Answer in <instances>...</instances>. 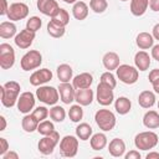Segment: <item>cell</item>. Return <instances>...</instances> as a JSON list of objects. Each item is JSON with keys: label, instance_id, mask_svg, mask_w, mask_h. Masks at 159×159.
Returning <instances> with one entry per match:
<instances>
[{"label": "cell", "instance_id": "d4e9b609", "mask_svg": "<svg viewBox=\"0 0 159 159\" xmlns=\"http://www.w3.org/2000/svg\"><path fill=\"white\" fill-rule=\"evenodd\" d=\"M143 124L148 129L159 128V113L157 111H148L143 117Z\"/></svg>", "mask_w": 159, "mask_h": 159}, {"label": "cell", "instance_id": "7dc6e473", "mask_svg": "<svg viewBox=\"0 0 159 159\" xmlns=\"http://www.w3.org/2000/svg\"><path fill=\"white\" fill-rule=\"evenodd\" d=\"M1 2V10H0V15H7V10H9V5L6 0H0Z\"/></svg>", "mask_w": 159, "mask_h": 159}, {"label": "cell", "instance_id": "d590c367", "mask_svg": "<svg viewBox=\"0 0 159 159\" xmlns=\"http://www.w3.org/2000/svg\"><path fill=\"white\" fill-rule=\"evenodd\" d=\"M51 20L66 27V26L68 25V22H70V14L67 12V10H65V9L60 7V10L57 11V14H56L55 16H52V17H51Z\"/></svg>", "mask_w": 159, "mask_h": 159}, {"label": "cell", "instance_id": "ffe728a7", "mask_svg": "<svg viewBox=\"0 0 159 159\" xmlns=\"http://www.w3.org/2000/svg\"><path fill=\"white\" fill-rule=\"evenodd\" d=\"M120 60H119V56L113 52V51H109V52H106L102 57V63L104 66V68L107 71H113V70H117V67L120 65L119 63Z\"/></svg>", "mask_w": 159, "mask_h": 159}, {"label": "cell", "instance_id": "4dcf8cb0", "mask_svg": "<svg viewBox=\"0 0 159 159\" xmlns=\"http://www.w3.org/2000/svg\"><path fill=\"white\" fill-rule=\"evenodd\" d=\"M57 77L60 80V82H70L72 80V75H73V70L70 65L67 63H61L57 70Z\"/></svg>", "mask_w": 159, "mask_h": 159}, {"label": "cell", "instance_id": "8d00e7d4", "mask_svg": "<svg viewBox=\"0 0 159 159\" xmlns=\"http://www.w3.org/2000/svg\"><path fill=\"white\" fill-rule=\"evenodd\" d=\"M37 132H39L41 135H48V134H51V133L55 132V125H53V123H52L51 120L45 119V120H42V122L39 123Z\"/></svg>", "mask_w": 159, "mask_h": 159}, {"label": "cell", "instance_id": "3957f363", "mask_svg": "<svg viewBox=\"0 0 159 159\" xmlns=\"http://www.w3.org/2000/svg\"><path fill=\"white\" fill-rule=\"evenodd\" d=\"M94 120L99 129H102L103 132H111L117 123L114 113L109 109H98L94 114Z\"/></svg>", "mask_w": 159, "mask_h": 159}, {"label": "cell", "instance_id": "44dd1931", "mask_svg": "<svg viewBox=\"0 0 159 159\" xmlns=\"http://www.w3.org/2000/svg\"><path fill=\"white\" fill-rule=\"evenodd\" d=\"M134 65L138 71H147L150 66V56L147 51H138L134 56Z\"/></svg>", "mask_w": 159, "mask_h": 159}, {"label": "cell", "instance_id": "f6af8a7d", "mask_svg": "<svg viewBox=\"0 0 159 159\" xmlns=\"http://www.w3.org/2000/svg\"><path fill=\"white\" fill-rule=\"evenodd\" d=\"M1 157H2V159H19V154L16 152H12V150H7Z\"/></svg>", "mask_w": 159, "mask_h": 159}, {"label": "cell", "instance_id": "ba28073f", "mask_svg": "<svg viewBox=\"0 0 159 159\" xmlns=\"http://www.w3.org/2000/svg\"><path fill=\"white\" fill-rule=\"evenodd\" d=\"M58 143H60V134L55 130L53 133H51L48 135H43L40 139L37 148H39L40 153H42L43 155H48V154L53 153V150Z\"/></svg>", "mask_w": 159, "mask_h": 159}, {"label": "cell", "instance_id": "8fae6325", "mask_svg": "<svg viewBox=\"0 0 159 159\" xmlns=\"http://www.w3.org/2000/svg\"><path fill=\"white\" fill-rule=\"evenodd\" d=\"M29 15V6L25 2H12L7 10V19L10 21L24 20Z\"/></svg>", "mask_w": 159, "mask_h": 159}, {"label": "cell", "instance_id": "681fc988", "mask_svg": "<svg viewBox=\"0 0 159 159\" xmlns=\"http://www.w3.org/2000/svg\"><path fill=\"white\" fill-rule=\"evenodd\" d=\"M152 35L154 37V40H158L159 41V24H155L152 29Z\"/></svg>", "mask_w": 159, "mask_h": 159}, {"label": "cell", "instance_id": "d6986e66", "mask_svg": "<svg viewBox=\"0 0 159 159\" xmlns=\"http://www.w3.org/2000/svg\"><path fill=\"white\" fill-rule=\"evenodd\" d=\"M93 82V76L89 72H82L73 77L72 84L76 89L78 88H89Z\"/></svg>", "mask_w": 159, "mask_h": 159}, {"label": "cell", "instance_id": "2e32d148", "mask_svg": "<svg viewBox=\"0 0 159 159\" xmlns=\"http://www.w3.org/2000/svg\"><path fill=\"white\" fill-rule=\"evenodd\" d=\"M37 9L40 10V12H42L46 16H55L57 14V11L60 10V6L57 4L56 0H37L36 2Z\"/></svg>", "mask_w": 159, "mask_h": 159}, {"label": "cell", "instance_id": "11a10c76", "mask_svg": "<svg viewBox=\"0 0 159 159\" xmlns=\"http://www.w3.org/2000/svg\"><path fill=\"white\" fill-rule=\"evenodd\" d=\"M120 1H128V0H120Z\"/></svg>", "mask_w": 159, "mask_h": 159}, {"label": "cell", "instance_id": "836d02e7", "mask_svg": "<svg viewBox=\"0 0 159 159\" xmlns=\"http://www.w3.org/2000/svg\"><path fill=\"white\" fill-rule=\"evenodd\" d=\"M50 118L53 120V122H57V123H61L65 120L66 118V111L63 107L61 106H52V108L50 109Z\"/></svg>", "mask_w": 159, "mask_h": 159}, {"label": "cell", "instance_id": "603a6c76", "mask_svg": "<svg viewBox=\"0 0 159 159\" xmlns=\"http://www.w3.org/2000/svg\"><path fill=\"white\" fill-rule=\"evenodd\" d=\"M138 103L142 108H152L155 104V94L152 91H142L138 96Z\"/></svg>", "mask_w": 159, "mask_h": 159}, {"label": "cell", "instance_id": "484cf974", "mask_svg": "<svg viewBox=\"0 0 159 159\" xmlns=\"http://www.w3.org/2000/svg\"><path fill=\"white\" fill-rule=\"evenodd\" d=\"M39 120L34 117L32 113H27L24 116L22 120H21V125H22V129L26 132V133H32L35 130H37V127H39Z\"/></svg>", "mask_w": 159, "mask_h": 159}, {"label": "cell", "instance_id": "52a82bcc", "mask_svg": "<svg viewBox=\"0 0 159 159\" xmlns=\"http://www.w3.org/2000/svg\"><path fill=\"white\" fill-rule=\"evenodd\" d=\"M60 152L63 157L73 158L78 152V138L77 135H65L60 142Z\"/></svg>", "mask_w": 159, "mask_h": 159}, {"label": "cell", "instance_id": "6da1fadb", "mask_svg": "<svg viewBox=\"0 0 159 159\" xmlns=\"http://www.w3.org/2000/svg\"><path fill=\"white\" fill-rule=\"evenodd\" d=\"M20 84L16 81H9L0 87L1 91V103L6 108H11L17 103L20 94Z\"/></svg>", "mask_w": 159, "mask_h": 159}, {"label": "cell", "instance_id": "74e56055", "mask_svg": "<svg viewBox=\"0 0 159 159\" xmlns=\"http://www.w3.org/2000/svg\"><path fill=\"white\" fill-rule=\"evenodd\" d=\"M89 7L96 14H102L107 10L108 2H107V0H91L89 1Z\"/></svg>", "mask_w": 159, "mask_h": 159}, {"label": "cell", "instance_id": "db71d44e", "mask_svg": "<svg viewBox=\"0 0 159 159\" xmlns=\"http://www.w3.org/2000/svg\"><path fill=\"white\" fill-rule=\"evenodd\" d=\"M158 109H159V101H158Z\"/></svg>", "mask_w": 159, "mask_h": 159}, {"label": "cell", "instance_id": "f1b7e54d", "mask_svg": "<svg viewBox=\"0 0 159 159\" xmlns=\"http://www.w3.org/2000/svg\"><path fill=\"white\" fill-rule=\"evenodd\" d=\"M16 36V25L14 21H2L0 24V37L11 39Z\"/></svg>", "mask_w": 159, "mask_h": 159}, {"label": "cell", "instance_id": "83f0119b", "mask_svg": "<svg viewBox=\"0 0 159 159\" xmlns=\"http://www.w3.org/2000/svg\"><path fill=\"white\" fill-rule=\"evenodd\" d=\"M107 143H108V140H107V137L104 133H96V134H92V137L89 138V144L93 150L104 149Z\"/></svg>", "mask_w": 159, "mask_h": 159}, {"label": "cell", "instance_id": "7bdbcfd3", "mask_svg": "<svg viewBox=\"0 0 159 159\" xmlns=\"http://www.w3.org/2000/svg\"><path fill=\"white\" fill-rule=\"evenodd\" d=\"M9 150V143L5 138H0V155H4Z\"/></svg>", "mask_w": 159, "mask_h": 159}, {"label": "cell", "instance_id": "cb8c5ba5", "mask_svg": "<svg viewBox=\"0 0 159 159\" xmlns=\"http://www.w3.org/2000/svg\"><path fill=\"white\" fill-rule=\"evenodd\" d=\"M72 15L76 20H84L88 16V5L84 1H76L72 6Z\"/></svg>", "mask_w": 159, "mask_h": 159}, {"label": "cell", "instance_id": "4fadbf2b", "mask_svg": "<svg viewBox=\"0 0 159 159\" xmlns=\"http://www.w3.org/2000/svg\"><path fill=\"white\" fill-rule=\"evenodd\" d=\"M35 36H36V32H34L29 29H24L19 34H16V36L14 39V42L17 47L25 50V48H29L32 45V42L35 40Z\"/></svg>", "mask_w": 159, "mask_h": 159}, {"label": "cell", "instance_id": "277c9868", "mask_svg": "<svg viewBox=\"0 0 159 159\" xmlns=\"http://www.w3.org/2000/svg\"><path fill=\"white\" fill-rule=\"evenodd\" d=\"M117 72V77L120 82L125 83V84H134L138 81L139 77V71L135 66H130L127 63L119 65L116 70Z\"/></svg>", "mask_w": 159, "mask_h": 159}, {"label": "cell", "instance_id": "b9f144b4", "mask_svg": "<svg viewBox=\"0 0 159 159\" xmlns=\"http://www.w3.org/2000/svg\"><path fill=\"white\" fill-rule=\"evenodd\" d=\"M148 78H149V82H150L152 86H153L154 92H155V93H159V70H158V68L152 70V71L149 72Z\"/></svg>", "mask_w": 159, "mask_h": 159}, {"label": "cell", "instance_id": "816d5d0a", "mask_svg": "<svg viewBox=\"0 0 159 159\" xmlns=\"http://www.w3.org/2000/svg\"><path fill=\"white\" fill-rule=\"evenodd\" d=\"M0 122H1V127H0V130H5L6 129V119L4 116H0Z\"/></svg>", "mask_w": 159, "mask_h": 159}, {"label": "cell", "instance_id": "f907efd6", "mask_svg": "<svg viewBox=\"0 0 159 159\" xmlns=\"http://www.w3.org/2000/svg\"><path fill=\"white\" fill-rule=\"evenodd\" d=\"M145 158L147 159H159V153L158 152H150V153L147 154Z\"/></svg>", "mask_w": 159, "mask_h": 159}, {"label": "cell", "instance_id": "f5cc1de1", "mask_svg": "<svg viewBox=\"0 0 159 159\" xmlns=\"http://www.w3.org/2000/svg\"><path fill=\"white\" fill-rule=\"evenodd\" d=\"M62 1H65L66 4H75L77 0H62Z\"/></svg>", "mask_w": 159, "mask_h": 159}, {"label": "cell", "instance_id": "5bb4252c", "mask_svg": "<svg viewBox=\"0 0 159 159\" xmlns=\"http://www.w3.org/2000/svg\"><path fill=\"white\" fill-rule=\"evenodd\" d=\"M52 72L48 68H40L36 70L31 76H30V83L35 87H40L43 86L45 83H47L48 81L52 80Z\"/></svg>", "mask_w": 159, "mask_h": 159}, {"label": "cell", "instance_id": "e575fe53", "mask_svg": "<svg viewBox=\"0 0 159 159\" xmlns=\"http://www.w3.org/2000/svg\"><path fill=\"white\" fill-rule=\"evenodd\" d=\"M68 117L72 122L75 123H78L82 118H83V109H82V106L81 104H73L70 107V111H68Z\"/></svg>", "mask_w": 159, "mask_h": 159}, {"label": "cell", "instance_id": "30bf717a", "mask_svg": "<svg viewBox=\"0 0 159 159\" xmlns=\"http://www.w3.org/2000/svg\"><path fill=\"white\" fill-rule=\"evenodd\" d=\"M15 63V51L9 43H0V67L10 70Z\"/></svg>", "mask_w": 159, "mask_h": 159}, {"label": "cell", "instance_id": "9a60e30c", "mask_svg": "<svg viewBox=\"0 0 159 159\" xmlns=\"http://www.w3.org/2000/svg\"><path fill=\"white\" fill-rule=\"evenodd\" d=\"M57 89H58L60 98H61L62 103L70 104V103H72V102L75 101L76 88H75L73 84H71L70 82H61Z\"/></svg>", "mask_w": 159, "mask_h": 159}, {"label": "cell", "instance_id": "5b68a950", "mask_svg": "<svg viewBox=\"0 0 159 159\" xmlns=\"http://www.w3.org/2000/svg\"><path fill=\"white\" fill-rule=\"evenodd\" d=\"M36 97L40 102L48 104V106H55L57 101L60 99V93L58 89H56L52 86H40L36 89Z\"/></svg>", "mask_w": 159, "mask_h": 159}, {"label": "cell", "instance_id": "e0dca14e", "mask_svg": "<svg viewBox=\"0 0 159 159\" xmlns=\"http://www.w3.org/2000/svg\"><path fill=\"white\" fill-rule=\"evenodd\" d=\"M93 91L89 88H78L76 89V94H75V101L81 104V106H89L93 101Z\"/></svg>", "mask_w": 159, "mask_h": 159}, {"label": "cell", "instance_id": "1f68e13d", "mask_svg": "<svg viewBox=\"0 0 159 159\" xmlns=\"http://www.w3.org/2000/svg\"><path fill=\"white\" fill-rule=\"evenodd\" d=\"M93 134V129L88 123H80L76 127V135L81 140H88Z\"/></svg>", "mask_w": 159, "mask_h": 159}, {"label": "cell", "instance_id": "8992f818", "mask_svg": "<svg viewBox=\"0 0 159 159\" xmlns=\"http://www.w3.org/2000/svg\"><path fill=\"white\" fill-rule=\"evenodd\" d=\"M42 63V55L40 51L37 50H30L27 51L20 61V66L24 71H31L35 70L37 67H40V65Z\"/></svg>", "mask_w": 159, "mask_h": 159}, {"label": "cell", "instance_id": "bcb514c9", "mask_svg": "<svg viewBox=\"0 0 159 159\" xmlns=\"http://www.w3.org/2000/svg\"><path fill=\"white\" fill-rule=\"evenodd\" d=\"M152 57L159 62V43L158 45H154L152 47Z\"/></svg>", "mask_w": 159, "mask_h": 159}, {"label": "cell", "instance_id": "7402d4cb", "mask_svg": "<svg viewBox=\"0 0 159 159\" xmlns=\"http://www.w3.org/2000/svg\"><path fill=\"white\" fill-rule=\"evenodd\" d=\"M135 43L140 50H148L154 46V37L149 32H139L137 35Z\"/></svg>", "mask_w": 159, "mask_h": 159}, {"label": "cell", "instance_id": "9c48e42d", "mask_svg": "<svg viewBox=\"0 0 159 159\" xmlns=\"http://www.w3.org/2000/svg\"><path fill=\"white\" fill-rule=\"evenodd\" d=\"M96 99L101 106H111L114 99V93H113V87L109 84H106L103 82H99L97 86L96 91Z\"/></svg>", "mask_w": 159, "mask_h": 159}, {"label": "cell", "instance_id": "d6a6232c", "mask_svg": "<svg viewBox=\"0 0 159 159\" xmlns=\"http://www.w3.org/2000/svg\"><path fill=\"white\" fill-rule=\"evenodd\" d=\"M65 31H66L65 26H62V25H60V24H57V22H55L52 20L48 21V24H47V32H48L50 36H52L55 39H60V37H62L65 35Z\"/></svg>", "mask_w": 159, "mask_h": 159}, {"label": "cell", "instance_id": "7a4b0ae2", "mask_svg": "<svg viewBox=\"0 0 159 159\" xmlns=\"http://www.w3.org/2000/svg\"><path fill=\"white\" fill-rule=\"evenodd\" d=\"M158 142H159L158 134L152 130L140 132L134 137V145L137 147V149H140V150L153 149L157 147Z\"/></svg>", "mask_w": 159, "mask_h": 159}, {"label": "cell", "instance_id": "f546056e", "mask_svg": "<svg viewBox=\"0 0 159 159\" xmlns=\"http://www.w3.org/2000/svg\"><path fill=\"white\" fill-rule=\"evenodd\" d=\"M114 109L120 116H124V114L129 113L130 109H132V102H130V99L127 98V97H119V98H117L116 102H114Z\"/></svg>", "mask_w": 159, "mask_h": 159}, {"label": "cell", "instance_id": "c3c4849f", "mask_svg": "<svg viewBox=\"0 0 159 159\" xmlns=\"http://www.w3.org/2000/svg\"><path fill=\"white\" fill-rule=\"evenodd\" d=\"M149 7L152 11H159V0H149Z\"/></svg>", "mask_w": 159, "mask_h": 159}, {"label": "cell", "instance_id": "60d3db41", "mask_svg": "<svg viewBox=\"0 0 159 159\" xmlns=\"http://www.w3.org/2000/svg\"><path fill=\"white\" fill-rule=\"evenodd\" d=\"M32 114H34V117H35L39 122H42V120H45V119L47 118V116H50V111H48L46 107L40 106V107H36V108L32 111Z\"/></svg>", "mask_w": 159, "mask_h": 159}, {"label": "cell", "instance_id": "f35d334b", "mask_svg": "<svg viewBox=\"0 0 159 159\" xmlns=\"http://www.w3.org/2000/svg\"><path fill=\"white\" fill-rule=\"evenodd\" d=\"M41 25H42V21L39 16H31L27 21H26V29L36 32L41 29Z\"/></svg>", "mask_w": 159, "mask_h": 159}, {"label": "cell", "instance_id": "ee69618b", "mask_svg": "<svg viewBox=\"0 0 159 159\" xmlns=\"http://www.w3.org/2000/svg\"><path fill=\"white\" fill-rule=\"evenodd\" d=\"M124 158L125 159H140L142 155L138 150H129L127 154H124Z\"/></svg>", "mask_w": 159, "mask_h": 159}, {"label": "cell", "instance_id": "ac0fdd59", "mask_svg": "<svg viewBox=\"0 0 159 159\" xmlns=\"http://www.w3.org/2000/svg\"><path fill=\"white\" fill-rule=\"evenodd\" d=\"M108 152L114 158H120L125 153V143L120 138H114L108 144Z\"/></svg>", "mask_w": 159, "mask_h": 159}, {"label": "cell", "instance_id": "7c38bea8", "mask_svg": "<svg viewBox=\"0 0 159 159\" xmlns=\"http://www.w3.org/2000/svg\"><path fill=\"white\" fill-rule=\"evenodd\" d=\"M35 94L32 92H22L20 96H19V99H17V109L20 113H24V114H27L31 112V109L35 107Z\"/></svg>", "mask_w": 159, "mask_h": 159}, {"label": "cell", "instance_id": "4316f807", "mask_svg": "<svg viewBox=\"0 0 159 159\" xmlns=\"http://www.w3.org/2000/svg\"><path fill=\"white\" fill-rule=\"evenodd\" d=\"M149 6V0H130V12L134 16H143Z\"/></svg>", "mask_w": 159, "mask_h": 159}, {"label": "cell", "instance_id": "ab89813d", "mask_svg": "<svg viewBox=\"0 0 159 159\" xmlns=\"http://www.w3.org/2000/svg\"><path fill=\"white\" fill-rule=\"evenodd\" d=\"M99 82H103L106 84H109L111 87H116L117 86V80L114 77V75L111 72V71H106L101 75V78H99Z\"/></svg>", "mask_w": 159, "mask_h": 159}]
</instances>
